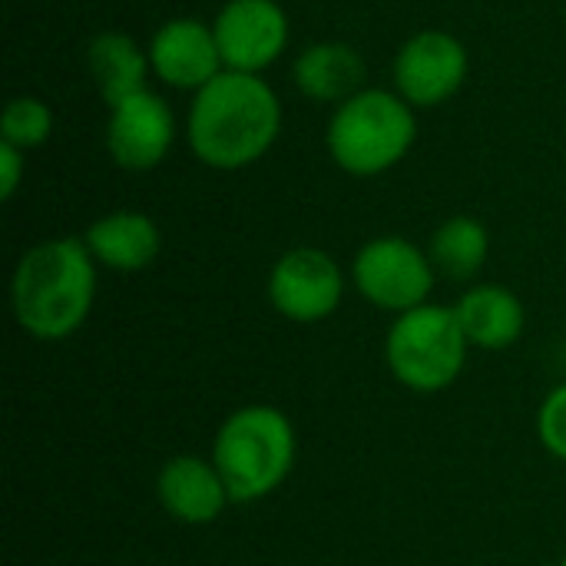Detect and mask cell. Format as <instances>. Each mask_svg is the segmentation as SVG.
Listing matches in <instances>:
<instances>
[{
    "instance_id": "5",
    "label": "cell",
    "mask_w": 566,
    "mask_h": 566,
    "mask_svg": "<svg viewBox=\"0 0 566 566\" xmlns=\"http://www.w3.org/2000/svg\"><path fill=\"white\" fill-rule=\"evenodd\" d=\"M468 348L471 342L458 322V312L428 302L395 315L385 338V361L401 388L438 395L461 378Z\"/></svg>"
},
{
    "instance_id": "16",
    "label": "cell",
    "mask_w": 566,
    "mask_h": 566,
    "mask_svg": "<svg viewBox=\"0 0 566 566\" xmlns=\"http://www.w3.org/2000/svg\"><path fill=\"white\" fill-rule=\"evenodd\" d=\"M86 63H90L93 83H96L99 96L106 99V106H116L126 96L149 90L146 86V80L153 73L149 53L139 50V43L129 33H119V30L96 33L90 40Z\"/></svg>"
},
{
    "instance_id": "4",
    "label": "cell",
    "mask_w": 566,
    "mask_h": 566,
    "mask_svg": "<svg viewBox=\"0 0 566 566\" xmlns=\"http://www.w3.org/2000/svg\"><path fill=\"white\" fill-rule=\"evenodd\" d=\"M415 106L391 90H358L338 103L328 123V153L348 176H381L415 146Z\"/></svg>"
},
{
    "instance_id": "15",
    "label": "cell",
    "mask_w": 566,
    "mask_h": 566,
    "mask_svg": "<svg viewBox=\"0 0 566 566\" xmlns=\"http://www.w3.org/2000/svg\"><path fill=\"white\" fill-rule=\"evenodd\" d=\"M295 86L315 99V103H345L361 90L365 80V60L355 46L325 40L312 43L295 60Z\"/></svg>"
},
{
    "instance_id": "8",
    "label": "cell",
    "mask_w": 566,
    "mask_h": 566,
    "mask_svg": "<svg viewBox=\"0 0 566 566\" xmlns=\"http://www.w3.org/2000/svg\"><path fill=\"white\" fill-rule=\"evenodd\" d=\"M468 50L444 30L415 33L395 56V93L418 109L448 103L468 80Z\"/></svg>"
},
{
    "instance_id": "21",
    "label": "cell",
    "mask_w": 566,
    "mask_h": 566,
    "mask_svg": "<svg viewBox=\"0 0 566 566\" xmlns=\"http://www.w3.org/2000/svg\"><path fill=\"white\" fill-rule=\"evenodd\" d=\"M560 566H566V560H560Z\"/></svg>"
},
{
    "instance_id": "9",
    "label": "cell",
    "mask_w": 566,
    "mask_h": 566,
    "mask_svg": "<svg viewBox=\"0 0 566 566\" xmlns=\"http://www.w3.org/2000/svg\"><path fill=\"white\" fill-rule=\"evenodd\" d=\"M212 33L226 70L262 73L289 46V13L275 0H229L216 20Z\"/></svg>"
},
{
    "instance_id": "1",
    "label": "cell",
    "mask_w": 566,
    "mask_h": 566,
    "mask_svg": "<svg viewBox=\"0 0 566 566\" xmlns=\"http://www.w3.org/2000/svg\"><path fill=\"white\" fill-rule=\"evenodd\" d=\"M282 129V103L259 73L222 70L196 90L186 136L199 163L212 169H245L259 163Z\"/></svg>"
},
{
    "instance_id": "10",
    "label": "cell",
    "mask_w": 566,
    "mask_h": 566,
    "mask_svg": "<svg viewBox=\"0 0 566 566\" xmlns=\"http://www.w3.org/2000/svg\"><path fill=\"white\" fill-rule=\"evenodd\" d=\"M172 139H176V116L159 93L143 90L109 106L106 149L116 166L129 172L156 169L169 156Z\"/></svg>"
},
{
    "instance_id": "12",
    "label": "cell",
    "mask_w": 566,
    "mask_h": 566,
    "mask_svg": "<svg viewBox=\"0 0 566 566\" xmlns=\"http://www.w3.org/2000/svg\"><path fill=\"white\" fill-rule=\"evenodd\" d=\"M156 497L163 511L186 527H206L219 521L222 511L232 504L219 468L212 464V458L199 454L169 458L156 474Z\"/></svg>"
},
{
    "instance_id": "20",
    "label": "cell",
    "mask_w": 566,
    "mask_h": 566,
    "mask_svg": "<svg viewBox=\"0 0 566 566\" xmlns=\"http://www.w3.org/2000/svg\"><path fill=\"white\" fill-rule=\"evenodd\" d=\"M23 169H27L23 149H17V146H10V143H0V199H3V202H10L13 192L20 189Z\"/></svg>"
},
{
    "instance_id": "11",
    "label": "cell",
    "mask_w": 566,
    "mask_h": 566,
    "mask_svg": "<svg viewBox=\"0 0 566 566\" xmlns=\"http://www.w3.org/2000/svg\"><path fill=\"white\" fill-rule=\"evenodd\" d=\"M149 66L153 73L176 86V90H202L206 83H212L226 63L212 33V23L199 20V17H176L166 20L153 40H149Z\"/></svg>"
},
{
    "instance_id": "14",
    "label": "cell",
    "mask_w": 566,
    "mask_h": 566,
    "mask_svg": "<svg viewBox=\"0 0 566 566\" xmlns=\"http://www.w3.org/2000/svg\"><path fill=\"white\" fill-rule=\"evenodd\" d=\"M458 322L471 342V348H484V352H504L511 348L524 328H527V308L524 302L504 289V285H474L461 295V302L454 305Z\"/></svg>"
},
{
    "instance_id": "6",
    "label": "cell",
    "mask_w": 566,
    "mask_h": 566,
    "mask_svg": "<svg viewBox=\"0 0 566 566\" xmlns=\"http://www.w3.org/2000/svg\"><path fill=\"white\" fill-rule=\"evenodd\" d=\"M434 275L438 272L428 252L401 235H381L365 242L352 262V282L358 295L375 308L395 315L428 305Z\"/></svg>"
},
{
    "instance_id": "18",
    "label": "cell",
    "mask_w": 566,
    "mask_h": 566,
    "mask_svg": "<svg viewBox=\"0 0 566 566\" xmlns=\"http://www.w3.org/2000/svg\"><path fill=\"white\" fill-rule=\"evenodd\" d=\"M53 133V109L36 96H17L3 106L0 116V143H10L17 149L43 146Z\"/></svg>"
},
{
    "instance_id": "19",
    "label": "cell",
    "mask_w": 566,
    "mask_h": 566,
    "mask_svg": "<svg viewBox=\"0 0 566 566\" xmlns=\"http://www.w3.org/2000/svg\"><path fill=\"white\" fill-rule=\"evenodd\" d=\"M537 434L557 461H566V385H557L544 398L537 411Z\"/></svg>"
},
{
    "instance_id": "17",
    "label": "cell",
    "mask_w": 566,
    "mask_h": 566,
    "mask_svg": "<svg viewBox=\"0 0 566 566\" xmlns=\"http://www.w3.org/2000/svg\"><path fill=\"white\" fill-rule=\"evenodd\" d=\"M488 252H491V235L484 222H478L474 216H451L434 229L428 242V259L434 272L454 282L474 279L484 269Z\"/></svg>"
},
{
    "instance_id": "3",
    "label": "cell",
    "mask_w": 566,
    "mask_h": 566,
    "mask_svg": "<svg viewBox=\"0 0 566 566\" xmlns=\"http://www.w3.org/2000/svg\"><path fill=\"white\" fill-rule=\"evenodd\" d=\"M295 428L272 405L235 408L216 431L212 464L219 468L232 504H255L275 494L295 468Z\"/></svg>"
},
{
    "instance_id": "13",
    "label": "cell",
    "mask_w": 566,
    "mask_h": 566,
    "mask_svg": "<svg viewBox=\"0 0 566 566\" xmlns=\"http://www.w3.org/2000/svg\"><path fill=\"white\" fill-rule=\"evenodd\" d=\"M83 242L96 259V265H106L113 272H143L156 262L163 249V232L153 222V216L136 209H119L99 216L86 229Z\"/></svg>"
},
{
    "instance_id": "7",
    "label": "cell",
    "mask_w": 566,
    "mask_h": 566,
    "mask_svg": "<svg viewBox=\"0 0 566 566\" xmlns=\"http://www.w3.org/2000/svg\"><path fill=\"white\" fill-rule=\"evenodd\" d=\"M345 298V272L325 252L312 245L289 249L269 272V302L272 308L298 325L325 322L338 312Z\"/></svg>"
},
{
    "instance_id": "2",
    "label": "cell",
    "mask_w": 566,
    "mask_h": 566,
    "mask_svg": "<svg viewBox=\"0 0 566 566\" xmlns=\"http://www.w3.org/2000/svg\"><path fill=\"white\" fill-rule=\"evenodd\" d=\"M96 302V259L76 235L27 249L13 269L10 305L17 325L36 342H63L83 328Z\"/></svg>"
}]
</instances>
